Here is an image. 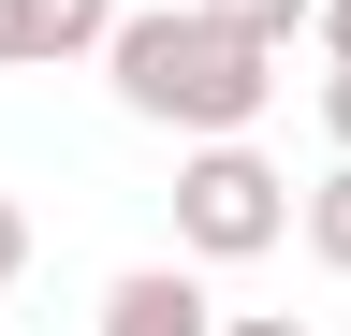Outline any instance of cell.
Masks as SVG:
<instances>
[{"mask_svg": "<svg viewBox=\"0 0 351 336\" xmlns=\"http://www.w3.org/2000/svg\"><path fill=\"white\" fill-rule=\"evenodd\" d=\"M103 88H117V117L205 146V132H249V117L278 103V59H263L249 29H219L205 0H147V15L103 29Z\"/></svg>", "mask_w": 351, "mask_h": 336, "instance_id": "1", "label": "cell"}, {"mask_svg": "<svg viewBox=\"0 0 351 336\" xmlns=\"http://www.w3.org/2000/svg\"><path fill=\"white\" fill-rule=\"evenodd\" d=\"M278 234H293V176L249 132H205L176 161V263H263Z\"/></svg>", "mask_w": 351, "mask_h": 336, "instance_id": "2", "label": "cell"}, {"mask_svg": "<svg viewBox=\"0 0 351 336\" xmlns=\"http://www.w3.org/2000/svg\"><path fill=\"white\" fill-rule=\"evenodd\" d=\"M117 0H0V73H59V59H103Z\"/></svg>", "mask_w": 351, "mask_h": 336, "instance_id": "3", "label": "cell"}, {"mask_svg": "<svg viewBox=\"0 0 351 336\" xmlns=\"http://www.w3.org/2000/svg\"><path fill=\"white\" fill-rule=\"evenodd\" d=\"M103 336H219V307H205V263H132V278L103 292Z\"/></svg>", "mask_w": 351, "mask_h": 336, "instance_id": "4", "label": "cell"}, {"mask_svg": "<svg viewBox=\"0 0 351 336\" xmlns=\"http://www.w3.org/2000/svg\"><path fill=\"white\" fill-rule=\"evenodd\" d=\"M293 234H307V263H337V278H351V161H337L322 190H293Z\"/></svg>", "mask_w": 351, "mask_h": 336, "instance_id": "5", "label": "cell"}, {"mask_svg": "<svg viewBox=\"0 0 351 336\" xmlns=\"http://www.w3.org/2000/svg\"><path fill=\"white\" fill-rule=\"evenodd\" d=\"M205 15H219V29H249L263 59H293V44H307V15H322V0H205Z\"/></svg>", "mask_w": 351, "mask_h": 336, "instance_id": "6", "label": "cell"}, {"mask_svg": "<svg viewBox=\"0 0 351 336\" xmlns=\"http://www.w3.org/2000/svg\"><path fill=\"white\" fill-rule=\"evenodd\" d=\"M15 278H29V205L0 190V292H15Z\"/></svg>", "mask_w": 351, "mask_h": 336, "instance_id": "7", "label": "cell"}, {"mask_svg": "<svg viewBox=\"0 0 351 336\" xmlns=\"http://www.w3.org/2000/svg\"><path fill=\"white\" fill-rule=\"evenodd\" d=\"M219 336H307V307H219Z\"/></svg>", "mask_w": 351, "mask_h": 336, "instance_id": "8", "label": "cell"}, {"mask_svg": "<svg viewBox=\"0 0 351 336\" xmlns=\"http://www.w3.org/2000/svg\"><path fill=\"white\" fill-rule=\"evenodd\" d=\"M322 132H337V161H351V59L322 73Z\"/></svg>", "mask_w": 351, "mask_h": 336, "instance_id": "9", "label": "cell"}, {"mask_svg": "<svg viewBox=\"0 0 351 336\" xmlns=\"http://www.w3.org/2000/svg\"><path fill=\"white\" fill-rule=\"evenodd\" d=\"M307 44H322V59H351V0H322V15H307Z\"/></svg>", "mask_w": 351, "mask_h": 336, "instance_id": "10", "label": "cell"}]
</instances>
